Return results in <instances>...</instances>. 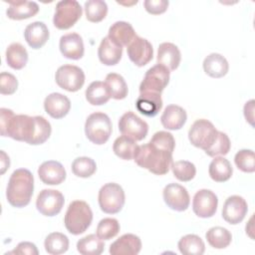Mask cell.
<instances>
[{"label": "cell", "instance_id": "obj_1", "mask_svg": "<svg viewBox=\"0 0 255 255\" xmlns=\"http://www.w3.org/2000/svg\"><path fill=\"white\" fill-rule=\"evenodd\" d=\"M0 128L2 136L33 145L44 143L52 131L50 123L44 117L14 115L11 110L5 108L0 109Z\"/></svg>", "mask_w": 255, "mask_h": 255}, {"label": "cell", "instance_id": "obj_2", "mask_svg": "<svg viewBox=\"0 0 255 255\" xmlns=\"http://www.w3.org/2000/svg\"><path fill=\"white\" fill-rule=\"evenodd\" d=\"M175 146L173 135L164 130L155 132L151 139L142 145H138L134 155V162L153 174L163 175L167 173L172 164V152Z\"/></svg>", "mask_w": 255, "mask_h": 255}, {"label": "cell", "instance_id": "obj_3", "mask_svg": "<svg viewBox=\"0 0 255 255\" xmlns=\"http://www.w3.org/2000/svg\"><path fill=\"white\" fill-rule=\"evenodd\" d=\"M34 190V177L30 170L19 168L12 172L7 189L6 197L8 202L17 208L29 204Z\"/></svg>", "mask_w": 255, "mask_h": 255}, {"label": "cell", "instance_id": "obj_4", "mask_svg": "<svg viewBox=\"0 0 255 255\" xmlns=\"http://www.w3.org/2000/svg\"><path fill=\"white\" fill-rule=\"evenodd\" d=\"M92 220L93 212L90 205L83 200H74L69 204L64 223L71 234L79 235L90 227Z\"/></svg>", "mask_w": 255, "mask_h": 255}, {"label": "cell", "instance_id": "obj_5", "mask_svg": "<svg viewBox=\"0 0 255 255\" xmlns=\"http://www.w3.org/2000/svg\"><path fill=\"white\" fill-rule=\"evenodd\" d=\"M112 129V122L104 113H93L86 120L85 133L88 139L95 144L106 143L111 136Z\"/></svg>", "mask_w": 255, "mask_h": 255}, {"label": "cell", "instance_id": "obj_6", "mask_svg": "<svg viewBox=\"0 0 255 255\" xmlns=\"http://www.w3.org/2000/svg\"><path fill=\"white\" fill-rule=\"evenodd\" d=\"M98 199L102 211L108 214H115L123 209L126 196L125 191L120 184L109 182L101 187Z\"/></svg>", "mask_w": 255, "mask_h": 255}, {"label": "cell", "instance_id": "obj_7", "mask_svg": "<svg viewBox=\"0 0 255 255\" xmlns=\"http://www.w3.org/2000/svg\"><path fill=\"white\" fill-rule=\"evenodd\" d=\"M53 18L54 26L60 30L73 27L81 18L83 8L76 0H63L57 3Z\"/></svg>", "mask_w": 255, "mask_h": 255}, {"label": "cell", "instance_id": "obj_8", "mask_svg": "<svg viewBox=\"0 0 255 255\" xmlns=\"http://www.w3.org/2000/svg\"><path fill=\"white\" fill-rule=\"evenodd\" d=\"M218 130L207 120H196L188 131V138L192 145L207 150L216 140Z\"/></svg>", "mask_w": 255, "mask_h": 255}, {"label": "cell", "instance_id": "obj_9", "mask_svg": "<svg viewBox=\"0 0 255 255\" xmlns=\"http://www.w3.org/2000/svg\"><path fill=\"white\" fill-rule=\"evenodd\" d=\"M55 80L60 88L68 92H77L84 86L85 74L78 66L64 65L58 68Z\"/></svg>", "mask_w": 255, "mask_h": 255}, {"label": "cell", "instance_id": "obj_10", "mask_svg": "<svg viewBox=\"0 0 255 255\" xmlns=\"http://www.w3.org/2000/svg\"><path fill=\"white\" fill-rule=\"evenodd\" d=\"M169 70L159 64L149 68L139 86V92H151L160 94L169 82Z\"/></svg>", "mask_w": 255, "mask_h": 255}, {"label": "cell", "instance_id": "obj_11", "mask_svg": "<svg viewBox=\"0 0 255 255\" xmlns=\"http://www.w3.org/2000/svg\"><path fill=\"white\" fill-rule=\"evenodd\" d=\"M119 129L123 135L134 141H138L146 136L148 125L134 113L127 112L119 121Z\"/></svg>", "mask_w": 255, "mask_h": 255}, {"label": "cell", "instance_id": "obj_12", "mask_svg": "<svg viewBox=\"0 0 255 255\" xmlns=\"http://www.w3.org/2000/svg\"><path fill=\"white\" fill-rule=\"evenodd\" d=\"M65 203L64 195L55 189H43L37 196L36 207L45 216H55L62 210Z\"/></svg>", "mask_w": 255, "mask_h": 255}, {"label": "cell", "instance_id": "obj_13", "mask_svg": "<svg viewBox=\"0 0 255 255\" xmlns=\"http://www.w3.org/2000/svg\"><path fill=\"white\" fill-rule=\"evenodd\" d=\"M217 196L209 189H200L193 196L192 210L198 217H212L217 210Z\"/></svg>", "mask_w": 255, "mask_h": 255}, {"label": "cell", "instance_id": "obj_14", "mask_svg": "<svg viewBox=\"0 0 255 255\" xmlns=\"http://www.w3.org/2000/svg\"><path fill=\"white\" fill-rule=\"evenodd\" d=\"M165 204L172 210L185 211L190 203V197L185 187L178 183L167 184L162 192Z\"/></svg>", "mask_w": 255, "mask_h": 255}, {"label": "cell", "instance_id": "obj_15", "mask_svg": "<svg viewBox=\"0 0 255 255\" xmlns=\"http://www.w3.org/2000/svg\"><path fill=\"white\" fill-rule=\"evenodd\" d=\"M129 60L137 67H143L149 63L153 57V49L151 44L144 38L135 36L127 48Z\"/></svg>", "mask_w": 255, "mask_h": 255}, {"label": "cell", "instance_id": "obj_16", "mask_svg": "<svg viewBox=\"0 0 255 255\" xmlns=\"http://www.w3.org/2000/svg\"><path fill=\"white\" fill-rule=\"evenodd\" d=\"M248 211V205L246 200L239 195L229 196L222 207V217L230 224L240 223Z\"/></svg>", "mask_w": 255, "mask_h": 255}, {"label": "cell", "instance_id": "obj_17", "mask_svg": "<svg viewBox=\"0 0 255 255\" xmlns=\"http://www.w3.org/2000/svg\"><path fill=\"white\" fill-rule=\"evenodd\" d=\"M38 175L43 183L58 185L66 179V170L59 161L47 160L39 166Z\"/></svg>", "mask_w": 255, "mask_h": 255}, {"label": "cell", "instance_id": "obj_18", "mask_svg": "<svg viewBox=\"0 0 255 255\" xmlns=\"http://www.w3.org/2000/svg\"><path fill=\"white\" fill-rule=\"evenodd\" d=\"M44 109L50 117L59 120L68 115L71 109V102L63 94L52 93L46 97Z\"/></svg>", "mask_w": 255, "mask_h": 255}, {"label": "cell", "instance_id": "obj_19", "mask_svg": "<svg viewBox=\"0 0 255 255\" xmlns=\"http://www.w3.org/2000/svg\"><path fill=\"white\" fill-rule=\"evenodd\" d=\"M141 249V241L134 234H124L110 246L112 255H136Z\"/></svg>", "mask_w": 255, "mask_h": 255}, {"label": "cell", "instance_id": "obj_20", "mask_svg": "<svg viewBox=\"0 0 255 255\" xmlns=\"http://www.w3.org/2000/svg\"><path fill=\"white\" fill-rule=\"evenodd\" d=\"M60 51L64 57L79 60L84 56V43L78 33H68L60 39Z\"/></svg>", "mask_w": 255, "mask_h": 255}, {"label": "cell", "instance_id": "obj_21", "mask_svg": "<svg viewBox=\"0 0 255 255\" xmlns=\"http://www.w3.org/2000/svg\"><path fill=\"white\" fill-rule=\"evenodd\" d=\"M135 108L145 117H155L162 108V99L160 94L151 92L140 93L136 100Z\"/></svg>", "mask_w": 255, "mask_h": 255}, {"label": "cell", "instance_id": "obj_22", "mask_svg": "<svg viewBox=\"0 0 255 255\" xmlns=\"http://www.w3.org/2000/svg\"><path fill=\"white\" fill-rule=\"evenodd\" d=\"M181 60V54L176 45L164 42L157 49V64L166 67L169 71H174L178 68Z\"/></svg>", "mask_w": 255, "mask_h": 255}, {"label": "cell", "instance_id": "obj_23", "mask_svg": "<svg viewBox=\"0 0 255 255\" xmlns=\"http://www.w3.org/2000/svg\"><path fill=\"white\" fill-rule=\"evenodd\" d=\"M49 30L45 23L36 21L29 24L24 31V37L32 49L42 48L49 39Z\"/></svg>", "mask_w": 255, "mask_h": 255}, {"label": "cell", "instance_id": "obj_24", "mask_svg": "<svg viewBox=\"0 0 255 255\" xmlns=\"http://www.w3.org/2000/svg\"><path fill=\"white\" fill-rule=\"evenodd\" d=\"M186 120L187 115L185 110L176 105H168L160 117L163 128L170 130L180 129L186 123Z\"/></svg>", "mask_w": 255, "mask_h": 255}, {"label": "cell", "instance_id": "obj_25", "mask_svg": "<svg viewBox=\"0 0 255 255\" xmlns=\"http://www.w3.org/2000/svg\"><path fill=\"white\" fill-rule=\"evenodd\" d=\"M136 34L133 27L125 21H118L114 23L110 29L108 37L120 47H128L135 38Z\"/></svg>", "mask_w": 255, "mask_h": 255}, {"label": "cell", "instance_id": "obj_26", "mask_svg": "<svg viewBox=\"0 0 255 255\" xmlns=\"http://www.w3.org/2000/svg\"><path fill=\"white\" fill-rule=\"evenodd\" d=\"M123 55V48L114 43L109 37H105L99 46L98 56L106 66L117 65Z\"/></svg>", "mask_w": 255, "mask_h": 255}, {"label": "cell", "instance_id": "obj_27", "mask_svg": "<svg viewBox=\"0 0 255 255\" xmlns=\"http://www.w3.org/2000/svg\"><path fill=\"white\" fill-rule=\"evenodd\" d=\"M38 12L39 6L34 1H10L6 14L12 20H23L35 16Z\"/></svg>", "mask_w": 255, "mask_h": 255}, {"label": "cell", "instance_id": "obj_28", "mask_svg": "<svg viewBox=\"0 0 255 255\" xmlns=\"http://www.w3.org/2000/svg\"><path fill=\"white\" fill-rule=\"evenodd\" d=\"M229 69L227 60L218 53L209 54L203 61V70L206 75L211 78L224 77Z\"/></svg>", "mask_w": 255, "mask_h": 255}, {"label": "cell", "instance_id": "obj_29", "mask_svg": "<svg viewBox=\"0 0 255 255\" xmlns=\"http://www.w3.org/2000/svg\"><path fill=\"white\" fill-rule=\"evenodd\" d=\"M208 172L209 176L214 181L224 182L231 177L233 169L228 159L222 156H217L210 162Z\"/></svg>", "mask_w": 255, "mask_h": 255}, {"label": "cell", "instance_id": "obj_30", "mask_svg": "<svg viewBox=\"0 0 255 255\" xmlns=\"http://www.w3.org/2000/svg\"><path fill=\"white\" fill-rule=\"evenodd\" d=\"M6 62L14 70L23 69L28 62V53L20 43H12L6 50Z\"/></svg>", "mask_w": 255, "mask_h": 255}, {"label": "cell", "instance_id": "obj_31", "mask_svg": "<svg viewBox=\"0 0 255 255\" xmlns=\"http://www.w3.org/2000/svg\"><path fill=\"white\" fill-rule=\"evenodd\" d=\"M104 83L111 98L115 100H123L128 96V86L121 75L117 73H110L107 75Z\"/></svg>", "mask_w": 255, "mask_h": 255}, {"label": "cell", "instance_id": "obj_32", "mask_svg": "<svg viewBox=\"0 0 255 255\" xmlns=\"http://www.w3.org/2000/svg\"><path fill=\"white\" fill-rule=\"evenodd\" d=\"M177 245L183 255H202L205 251L203 240L195 234H187L181 237Z\"/></svg>", "mask_w": 255, "mask_h": 255}, {"label": "cell", "instance_id": "obj_33", "mask_svg": "<svg viewBox=\"0 0 255 255\" xmlns=\"http://www.w3.org/2000/svg\"><path fill=\"white\" fill-rule=\"evenodd\" d=\"M105 249L104 241L96 234H89L77 243V250L83 255H100Z\"/></svg>", "mask_w": 255, "mask_h": 255}, {"label": "cell", "instance_id": "obj_34", "mask_svg": "<svg viewBox=\"0 0 255 255\" xmlns=\"http://www.w3.org/2000/svg\"><path fill=\"white\" fill-rule=\"evenodd\" d=\"M110 95L104 82L95 81L86 90V99L93 106H101L108 103Z\"/></svg>", "mask_w": 255, "mask_h": 255}, {"label": "cell", "instance_id": "obj_35", "mask_svg": "<svg viewBox=\"0 0 255 255\" xmlns=\"http://www.w3.org/2000/svg\"><path fill=\"white\" fill-rule=\"evenodd\" d=\"M208 244L215 249L226 248L232 240L231 233L224 227H211L205 234Z\"/></svg>", "mask_w": 255, "mask_h": 255}, {"label": "cell", "instance_id": "obj_36", "mask_svg": "<svg viewBox=\"0 0 255 255\" xmlns=\"http://www.w3.org/2000/svg\"><path fill=\"white\" fill-rule=\"evenodd\" d=\"M45 250L51 255H60L65 253L69 248L68 237L60 232L50 233L44 242Z\"/></svg>", "mask_w": 255, "mask_h": 255}, {"label": "cell", "instance_id": "obj_37", "mask_svg": "<svg viewBox=\"0 0 255 255\" xmlns=\"http://www.w3.org/2000/svg\"><path fill=\"white\" fill-rule=\"evenodd\" d=\"M137 144L134 140L128 138V136L121 135L114 141L113 150L117 156L122 159L129 160L133 158L134 152L137 148Z\"/></svg>", "mask_w": 255, "mask_h": 255}, {"label": "cell", "instance_id": "obj_38", "mask_svg": "<svg viewBox=\"0 0 255 255\" xmlns=\"http://www.w3.org/2000/svg\"><path fill=\"white\" fill-rule=\"evenodd\" d=\"M84 9L87 20L93 23L101 22L108 13V5L103 0H89L85 2Z\"/></svg>", "mask_w": 255, "mask_h": 255}, {"label": "cell", "instance_id": "obj_39", "mask_svg": "<svg viewBox=\"0 0 255 255\" xmlns=\"http://www.w3.org/2000/svg\"><path fill=\"white\" fill-rule=\"evenodd\" d=\"M97 170V164L94 159L87 156H80L74 159L72 171L76 176L87 178L93 175Z\"/></svg>", "mask_w": 255, "mask_h": 255}, {"label": "cell", "instance_id": "obj_40", "mask_svg": "<svg viewBox=\"0 0 255 255\" xmlns=\"http://www.w3.org/2000/svg\"><path fill=\"white\" fill-rule=\"evenodd\" d=\"M170 168L172 169L173 175L180 181H190L196 174L195 165L188 160H178L172 162Z\"/></svg>", "mask_w": 255, "mask_h": 255}, {"label": "cell", "instance_id": "obj_41", "mask_svg": "<svg viewBox=\"0 0 255 255\" xmlns=\"http://www.w3.org/2000/svg\"><path fill=\"white\" fill-rule=\"evenodd\" d=\"M120 223L115 218H104L97 226V235L102 240H110L120 232Z\"/></svg>", "mask_w": 255, "mask_h": 255}, {"label": "cell", "instance_id": "obj_42", "mask_svg": "<svg viewBox=\"0 0 255 255\" xmlns=\"http://www.w3.org/2000/svg\"><path fill=\"white\" fill-rule=\"evenodd\" d=\"M236 166L243 172L255 171V156L254 151L251 149H241L234 157Z\"/></svg>", "mask_w": 255, "mask_h": 255}, {"label": "cell", "instance_id": "obj_43", "mask_svg": "<svg viewBox=\"0 0 255 255\" xmlns=\"http://www.w3.org/2000/svg\"><path fill=\"white\" fill-rule=\"evenodd\" d=\"M230 146L231 143L228 135L222 131H218L216 140L207 150H205V153L212 157H216L218 155H225L229 152Z\"/></svg>", "mask_w": 255, "mask_h": 255}, {"label": "cell", "instance_id": "obj_44", "mask_svg": "<svg viewBox=\"0 0 255 255\" xmlns=\"http://www.w3.org/2000/svg\"><path fill=\"white\" fill-rule=\"evenodd\" d=\"M18 81L16 77L10 73L2 72L0 74V93L2 95H12L16 92Z\"/></svg>", "mask_w": 255, "mask_h": 255}, {"label": "cell", "instance_id": "obj_45", "mask_svg": "<svg viewBox=\"0 0 255 255\" xmlns=\"http://www.w3.org/2000/svg\"><path fill=\"white\" fill-rule=\"evenodd\" d=\"M145 10L152 15L162 14L166 11L169 2L166 0H145L143 2Z\"/></svg>", "mask_w": 255, "mask_h": 255}, {"label": "cell", "instance_id": "obj_46", "mask_svg": "<svg viewBox=\"0 0 255 255\" xmlns=\"http://www.w3.org/2000/svg\"><path fill=\"white\" fill-rule=\"evenodd\" d=\"M10 253L14 254H28V255H38V249L34 243L31 242H20L17 247Z\"/></svg>", "mask_w": 255, "mask_h": 255}, {"label": "cell", "instance_id": "obj_47", "mask_svg": "<svg viewBox=\"0 0 255 255\" xmlns=\"http://www.w3.org/2000/svg\"><path fill=\"white\" fill-rule=\"evenodd\" d=\"M253 111H254V100H250L244 106V117L251 126H253V120H254Z\"/></svg>", "mask_w": 255, "mask_h": 255}, {"label": "cell", "instance_id": "obj_48", "mask_svg": "<svg viewBox=\"0 0 255 255\" xmlns=\"http://www.w3.org/2000/svg\"><path fill=\"white\" fill-rule=\"evenodd\" d=\"M0 153H1V158H0L1 159V174H3L6 171V169L9 168L10 159L4 150H1Z\"/></svg>", "mask_w": 255, "mask_h": 255}]
</instances>
